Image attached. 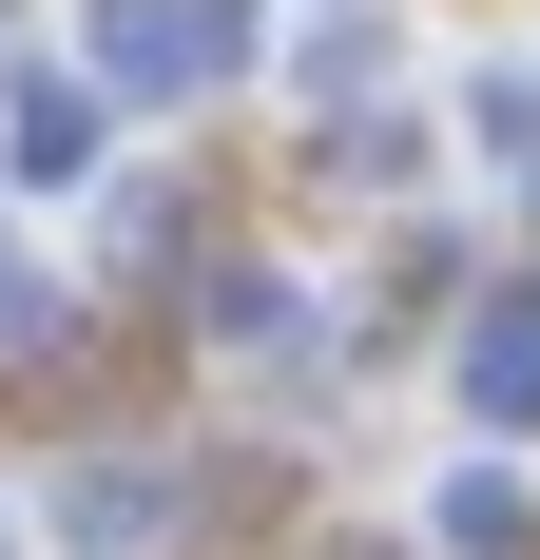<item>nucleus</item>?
<instances>
[{"label":"nucleus","instance_id":"4","mask_svg":"<svg viewBox=\"0 0 540 560\" xmlns=\"http://www.w3.org/2000/svg\"><path fill=\"white\" fill-rule=\"evenodd\" d=\"M463 136H483V174H540V78H521V58L463 78Z\"/></svg>","mask_w":540,"mask_h":560},{"label":"nucleus","instance_id":"2","mask_svg":"<svg viewBox=\"0 0 540 560\" xmlns=\"http://www.w3.org/2000/svg\"><path fill=\"white\" fill-rule=\"evenodd\" d=\"M155 522H174L155 464H78V483L39 503V541H58V560H155Z\"/></svg>","mask_w":540,"mask_h":560},{"label":"nucleus","instance_id":"3","mask_svg":"<svg viewBox=\"0 0 540 560\" xmlns=\"http://www.w3.org/2000/svg\"><path fill=\"white\" fill-rule=\"evenodd\" d=\"M425 541H444V560H521V541H540L521 464H444V483H425Z\"/></svg>","mask_w":540,"mask_h":560},{"label":"nucleus","instance_id":"6","mask_svg":"<svg viewBox=\"0 0 540 560\" xmlns=\"http://www.w3.org/2000/svg\"><path fill=\"white\" fill-rule=\"evenodd\" d=\"M20 174H97V97H78V78L20 97Z\"/></svg>","mask_w":540,"mask_h":560},{"label":"nucleus","instance_id":"5","mask_svg":"<svg viewBox=\"0 0 540 560\" xmlns=\"http://www.w3.org/2000/svg\"><path fill=\"white\" fill-rule=\"evenodd\" d=\"M463 387H483V425H540V310H502V329L463 348Z\"/></svg>","mask_w":540,"mask_h":560},{"label":"nucleus","instance_id":"1","mask_svg":"<svg viewBox=\"0 0 540 560\" xmlns=\"http://www.w3.org/2000/svg\"><path fill=\"white\" fill-rule=\"evenodd\" d=\"M232 0H97V78H136V97H174V78H232Z\"/></svg>","mask_w":540,"mask_h":560}]
</instances>
